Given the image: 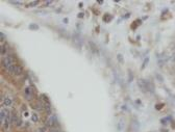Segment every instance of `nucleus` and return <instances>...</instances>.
<instances>
[{
    "label": "nucleus",
    "instance_id": "nucleus-1",
    "mask_svg": "<svg viewBox=\"0 0 175 132\" xmlns=\"http://www.w3.org/2000/svg\"><path fill=\"white\" fill-rule=\"evenodd\" d=\"M148 84H149V82L144 80V79H140V80L138 81V85L140 86L143 92H147L148 91Z\"/></svg>",
    "mask_w": 175,
    "mask_h": 132
},
{
    "label": "nucleus",
    "instance_id": "nucleus-2",
    "mask_svg": "<svg viewBox=\"0 0 175 132\" xmlns=\"http://www.w3.org/2000/svg\"><path fill=\"white\" fill-rule=\"evenodd\" d=\"M12 64H14V58L12 56H5V58L3 59V66L7 69Z\"/></svg>",
    "mask_w": 175,
    "mask_h": 132
},
{
    "label": "nucleus",
    "instance_id": "nucleus-3",
    "mask_svg": "<svg viewBox=\"0 0 175 132\" xmlns=\"http://www.w3.org/2000/svg\"><path fill=\"white\" fill-rule=\"evenodd\" d=\"M55 121H56V117L55 116H49V117L46 121V126L48 127H52L55 125Z\"/></svg>",
    "mask_w": 175,
    "mask_h": 132
},
{
    "label": "nucleus",
    "instance_id": "nucleus-4",
    "mask_svg": "<svg viewBox=\"0 0 175 132\" xmlns=\"http://www.w3.org/2000/svg\"><path fill=\"white\" fill-rule=\"evenodd\" d=\"M9 114H8V111L5 109H1V114H0V117H1V123H3L4 124V122H5V120H6V117H8Z\"/></svg>",
    "mask_w": 175,
    "mask_h": 132
},
{
    "label": "nucleus",
    "instance_id": "nucleus-5",
    "mask_svg": "<svg viewBox=\"0 0 175 132\" xmlns=\"http://www.w3.org/2000/svg\"><path fill=\"white\" fill-rule=\"evenodd\" d=\"M16 67H17V66H15V64H12V66L8 67L6 70L8 71L9 74H15V72H16Z\"/></svg>",
    "mask_w": 175,
    "mask_h": 132
},
{
    "label": "nucleus",
    "instance_id": "nucleus-6",
    "mask_svg": "<svg viewBox=\"0 0 175 132\" xmlns=\"http://www.w3.org/2000/svg\"><path fill=\"white\" fill-rule=\"evenodd\" d=\"M123 129H124V121L121 120V121L118 123V131H122Z\"/></svg>",
    "mask_w": 175,
    "mask_h": 132
},
{
    "label": "nucleus",
    "instance_id": "nucleus-7",
    "mask_svg": "<svg viewBox=\"0 0 175 132\" xmlns=\"http://www.w3.org/2000/svg\"><path fill=\"white\" fill-rule=\"evenodd\" d=\"M22 68L21 67H19V66H17L16 67V72H15V74H16V75H21L22 74Z\"/></svg>",
    "mask_w": 175,
    "mask_h": 132
},
{
    "label": "nucleus",
    "instance_id": "nucleus-8",
    "mask_svg": "<svg viewBox=\"0 0 175 132\" xmlns=\"http://www.w3.org/2000/svg\"><path fill=\"white\" fill-rule=\"evenodd\" d=\"M4 105H5V106H11L12 100L9 99V98H5V99H4Z\"/></svg>",
    "mask_w": 175,
    "mask_h": 132
},
{
    "label": "nucleus",
    "instance_id": "nucleus-9",
    "mask_svg": "<svg viewBox=\"0 0 175 132\" xmlns=\"http://www.w3.org/2000/svg\"><path fill=\"white\" fill-rule=\"evenodd\" d=\"M29 28H30V29H32V30H38L39 29V26L36 25V24H30V25H29Z\"/></svg>",
    "mask_w": 175,
    "mask_h": 132
},
{
    "label": "nucleus",
    "instance_id": "nucleus-10",
    "mask_svg": "<svg viewBox=\"0 0 175 132\" xmlns=\"http://www.w3.org/2000/svg\"><path fill=\"white\" fill-rule=\"evenodd\" d=\"M31 120H32V122H38L39 121V117L36 113H33L32 116H31Z\"/></svg>",
    "mask_w": 175,
    "mask_h": 132
},
{
    "label": "nucleus",
    "instance_id": "nucleus-11",
    "mask_svg": "<svg viewBox=\"0 0 175 132\" xmlns=\"http://www.w3.org/2000/svg\"><path fill=\"white\" fill-rule=\"evenodd\" d=\"M148 61H149V57H147V58H145V60H144V62H143V64H142V70H144V69H145V67L147 66Z\"/></svg>",
    "mask_w": 175,
    "mask_h": 132
},
{
    "label": "nucleus",
    "instance_id": "nucleus-12",
    "mask_svg": "<svg viewBox=\"0 0 175 132\" xmlns=\"http://www.w3.org/2000/svg\"><path fill=\"white\" fill-rule=\"evenodd\" d=\"M103 20H104V21H106V22H109V21L111 20V16H109L108 14H107L106 16H104V17H103Z\"/></svg>",
    "mask_w": 175,
    "mask_h": 132
},
{
    "label": "nucleus",
    "instance_id": "nucleus-13",
    "mask_svg": "<svg viewBox=\"0 0 175 132\" xmlns=\"http://www.w3.org/2000/svg\"><path fill=\"white\" fill-rule=\"evenodd\" d=\"M6 53V47L5 46H2V50H1V54L4 55Z\"/></svg>",
    "mask_w": 175,
    "mask_h": 132
},
{
    "label": "nucleus",
    "instance_id": "nucleus-14",
    "mask_svg": "<svg viewBox=\"0 0 175 132\" xmlns=\"http://www.w3.org/2000/svg\"><path fill=\"white\" fill-rule=\"evenodd\" d=\"M117 57H118V60L120 62L123 61V57H122V55H121V54H118V55H117Z\"/></svg>",
    "mask_w": 175,
    "mask_h": 132
},
{
    "label": "nucleus",
    "instance_id": "nucleus-15",
    "mask_svg": "<svg viewBox=\"0 0 175 132\" xmlns=\"http://www.w3.org/2000/svg\"><path fill=\"white\" fill-rule=\"evenodd\" d=\"M39 2L38 1H33V2H31V3H29L28 4V6H33V5H36V4H38Z\"/></svg>",
    "mask_w": 175,
    "mask_h": 132
},
{
    "label": "nucleus",
    "instance_id": "nucleus-16",
    "mask_svg": "<svg viewBox=\"0 0 175 132\" xmlns=\"http://www.w3.org/2000/svg\"><path fill=\"white\" fill-rule=\"evenodd\" d=\"M45 109L47 110V111L50 113V106H49V105H47V104H46V105H45Z\"/></svg>",
    "mask_w": 175,
    "mask_h": 132
},
{
    "label": "nucleus",
    "instance_id": "nucleus-17",
    "mask_svg": "<svg viewBox=\"0 0 175 132\" xmlns=\"http://www.w3.org/2000/svg\"><path fill=\"white\" fill-rule=\"evenodd\" d=\"M22 125V121L21 120H18V122H17V126H21Z\"/></svg>",
    "mask_w": 175,
    "mask_h": 132
},
{
    "label": "nucleus",
    "instance_id": "nucleus-18",
    "mask_svg": "<svg viewBox=\"0 0 175 132\" xmlns=\"http://www.w3.org/2000/svg\"><path fill=\"white\" fill-rule=\"evenodd\" d=\"M156 77H157V79H159V81H163V78L160 77V75H159V74H157V75H156Z\"/></svg>",
    "mask_w": 175,
    "mask_h": 132
},
{
    "label": "nucleus",
    "instance_id": "nucleus-19",
    "mask_svg": "<svg viewBox=\"0 0 175 132\" xmlns=\"http://www.w3.org/2000/svg\"><path fill=\"white\" fill-rule=\"evenodd\" d=\"M84 17V13H80V14H78V18H82Z\"/></svg>",
    "mask_w": 175,
    "mask_h": 132
},
{
    "label": "nucleus",
    "instance_id": "nucleus-20",
    "mask_svg": "<svg viewBox=\"0 0 175 132\" xmlns=\"http://www.w3.org/2000/svg\"><path fill=\"white\" fill-rule=\"evenodd\" d=\"M162 106H163L162 104H159V105L156 106V108H157V109H160V108H162Z\"/></svg>",
    "mask_w": 175,
    "mask_h": 132
},
{
    "label": "nucleus",
    "instance_id": "nucleus-21",
    "mask_svg": "<svg viewBox=\"0 0 175 132\" xmlns=\"http://www.w3.org/2000/svg\"><path fill=\"white\" fill-rule=\"evenodd\" d=\"M38 132H44V129H43V128H40V129H38Z\"/></svg>",
    "mask_w": 175,
    "mask_h": 132
},
{
    "label": "nucleus",
    "instance_id": "nucleus-22",
    "mask_svg": "<svg viewBox=\"0 0 175 132\" xmlns=\"http://www.w3.org/2000/svg\"><path fill=\"white\" fill-rule=\"evenodd\" d=\"M131 80H132V75L129 74V81H131Z\"/></svg>",
    "mask_w": 175,
    "mask_h": 132
},
{
    "label": "nucleus",
    "instance_id": "nucleus-23",
    "mask_svg": "<svg viewBox=\"0 0 175 132\" xmlns=\"http://www.w3.org/2000/svg\"><path fill=\"white\" fill-rule=\"evenodd\" d=\"M3 39H4V34H3V33H2V32H1V40L3 41Z\"/></svg>",
    "mask_w": 175,
    "mask_h": 132
},
{
    "label": "nucleus",
    "instance_id": "nucleus-24",
    "mask_svg": "<svg viewBox=\"0 0 175 132\" xmlns=\"http://www.w3.org/2000/svg\"><path fill=\"white\" fill-rule=\"evenodd\" d=\"M50 3H52V1H47L46 2V5H48V4H50Z\"/></svg>",
    "mask_w": 175,
    "mask_h": 132
},
{
    "label": "nucleus",
    "instance_id": "nucleus-25",
    "mask_svg": "<svg viewBox=\"0 0 175 132\" xmlns=\"http://www.w3.org/2000/svg\"><path fill=\"white\" fill-rule=\"evenodd\" d=\"M162 132H168V131H167V130H166V129H165V130H163V131H162Z\"/></svg>",
    "mask_w": 175,
    "mask_h": 132
},
{
    "label": "nucleus",
    "instance_id": "nucleus-26",
    "mask_svg": "<svg viewBox=\"0 0 175 132\" xmlns=\"http://www.w3.org/2000/svg\"><path fill=\"white\" fill-rule=\"evenodd\" d=\"M174 59H175V57H174Z\"/></svg>",
    "mask_w": 175,
    "mask_h": 132
}]
</instances>
